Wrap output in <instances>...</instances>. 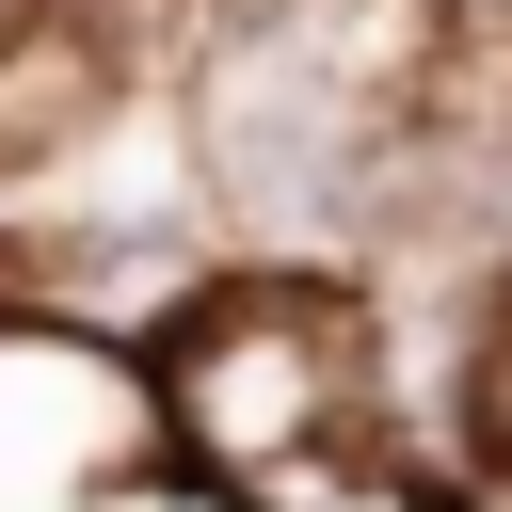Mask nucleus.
Listing matches in <instances>:
<instances>
[{"mask_svg": "<svg viewBox=\"0 0 512 512\" xmlns=\"http://www.w3.org/2000/svg\"><path fill=\"white\" fill-rule=\"evenodd\" d=\"M0 16H16V0H0Z\"/></svg>", "mask_w": 512, "mask_h": 512, "instance_id": "obj_4", "label": "nucleus"}, {"mask_svg": "<svg viewBox=\"0 0 512 512\" xmlns=\"http://www.w3.org/2000/svg\"><path fill=\"white\" fill-rule=\"evenodd\" d=\"M144 416H160V464L208 480L224 512H256L272 480H304L336 448L416 432L400 384H384L368 272H256V256H224L192 288V320L144 352Z\"/></svg>", "mask_w": 512, "mask_h": 512, "instance_id": "obj_2", "label": "nucleus"}, {"mask_svg": "<svg viewBox=\"0 0 512 512\" xmlns=\"http://www.w3.org/2000/svg\"><path fill=\"white\" fill-rule=\"evenodd\" d=\"M448 432H464L480 496H512V272L464 304V352H448Z\"/></svg>", "mask_w": 512, "mask_h": 512, "instance_id": "obj_3", "label": "nucleus"}, {"mask_svg": "<svg viewBox=\"0 0 512 512\" xmlns=\"http://www.w3.org/2000/svg\"><path fill=\"white\" fill-rule=\"evenodd\" d=\"M416 96L352 64L336 0H224L192 32V192L256 272H352L400 224Z\"/></svg>", "mask_w": 512, "mask_h": 512, "instance_id": "obj_1", "label": "nucleus"}]
</instances>
